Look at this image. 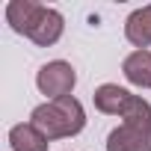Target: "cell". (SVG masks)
I'll use <instances>...</instances> for the list:
<instances>
[{
  "mask_svg": "<svg viewBox=\"0 0 151 151\" xmlns=\"http://www.w3.org/2000/svg\"><path fill=\"white\" fill-rule=\"evenodd\" d=\"M124 80L136 89H151V50H130L122 59Z\"/></svg>",
  "mask_w": 151,
  "mask_h": 151,
  "instance_id": "8",
  "label": "cell"
},
{
  "mask_svg": "<svg viewBox=\"0 0 151 151\" xmlns=\"http://www.w3.org/2000/svg\"><path fill=\"white\" fill-rule=\"evenodd\" d=\"M50 139L33 124V122H18L9 127V148L12 151H47Z\"/></svg>",
  "mask_w": 151,
  "mask_h": 151,
  "instance_id": "9",
  "label": "cell"
},
{
  "mask_svg": "<svg viewBox=\"0 0 151 151\" xmlns=\"http://www.w3.org/2000/svg\"><path fill=\"white\" fill-rule=\"evenodd\" d=\"M107 151H151V104L142 98L133 113L122 119L119 127L107 133Z\"/></svg>",
  "mask_w": 151,
  "mask_h": 151,
  "instance_id": "2",
  "label": "cell"
},
{
  "mask_svg": "<svg viewBox=\"0 0 151 151\" xmlns=\"http://www.w3.org/2000/svg\"><path fill=\"white\" fill-rule=\"evenodd\" d=\"M124 39L136 50H148L151 47V3L133 9L124 18Z\"/></svg>",
  "mask_w": 151,
  "mask_h": 151,
  "instance_id": "7",
  "label": "cell"
},
{
  "mask_svg": "<svg viewBox=\"0 0 151 151\" xmlns=\"http://www.w3.org/2000/svg\"><path fill=\"white\" fill-rule=\"evenodd\" d=\"M74 86H77V71L68 59H50L36 71V89L47 101L68 98L74 92Z\"/></svg>",
  "mask_w": 151,
  "mask_h": 151,
  "instance_id": "3",
  "label": "cell"
},
{
  "mask_svg": "<svg viewBox=\"0 0 151 151\" xmlns=\"http://www.w3.org/2000/svg\"><path fill=\"white\" fill-rule=\"evenodd\" d=\"M30 122L53 142V139H71L83 133L86 127V110L83 104L68 95V98H56V101H45L39 107H33Z\"/></svg>",
  "mask_w": 151,
  "mask_h": 151,
  "instance_id": "1",
  "label": "cell"
},
{
  "mask_svg": "<svg viewBox=\"0 0 151 151\" xmlns=\"http://www.w3.org/2000/svg\"><path fill=\"white\" fill-rule=\"evenodd\" d=\"M62 33H65V18H62V12L53 9V6H45L42 15H39V21H36V27L30 30L27 39H30L33 45H39V47H53V45L62 39Z\"/></svg>",
  "mask_w": 151,
  "mask_h": 151,
  "instance_id": "6",
  "label": "cell"
},
{
  "mask_svg": "<svg viewBox=\"0 0 151 151\" xmlns=\"http://www.w3.org/2000/svg\"><path fill=\"white\" fill-rule=\"evenodd\" d=\"M92 101H95V110H98V113L124 119L127 113L136 110V104L142 101V95H133L130 89H124V86H119V83H101V86L92 92Z\"/></svg>",
  "mask_w": 151,
  "mask_h": 151,
  "instance_id": "4",
  "label": "cell"
},
{
  "mask_svg": "<svg viewBox=\"0 0 151 151\" xmlns=\"http://www.w3.org/2000/svg\"><path fill=\"white\" fill-rule=\"evenodd\" d=\"M42 9H45V3H39V0H9L3 15H6V24L12 27V33H18V36L27 39L30 30L36 27Z\"/></svg>",
  "mask_w": 151,
  "mask_h": 151,
  "instance_id": "5",
  "label": "cell"
}]
</instances>
